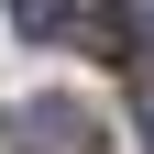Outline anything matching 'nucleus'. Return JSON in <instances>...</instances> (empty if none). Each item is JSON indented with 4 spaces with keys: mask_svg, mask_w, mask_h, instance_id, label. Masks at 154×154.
Instances as JSON below:
<instances>
[{
    "mask_svg": "<svg viewBox=\"0 0 154 154\" xmlns=\"http://www.w3.org/2000/svg\"><path fill=\"white\" fill-rule=\"evenodd\" d=\"M66 22H77V0H11V33L22 44H55Z\"/></svg>",
    "mask_w": 154,
    "mask_h": 154,
    "instance_id": "2",
    "label": "nucleus"
},
{
    "mask_svg": "<svg viewBox=\"0 0 154 154\" xmlns=\"http://www.w3.org/2000/svg\"><path fill=\"white\" fill-rule=\"evenodd\" d=\"M143 143H154V77H143Z\"/></svg>",
    "mask_w": 154,
    "mask_h": 154,
    "instance_id": "3",
    "label": "nucleus"
},
{
    "mask_svg": "<svg viewBox=\"0 0 154 154\" xmlns=\"http://www.w3.org/2000/svg\"><path fill=\"white\" fill-rule=\"evenodd\" d=\"M11 154H99V121L77 99H22L11 110Z\"/></svg>",
    "mask_w": 154,
    "mask_h": 154,
    "instance_id": "1",
    "label": "nucleus"
}]
</instances>
